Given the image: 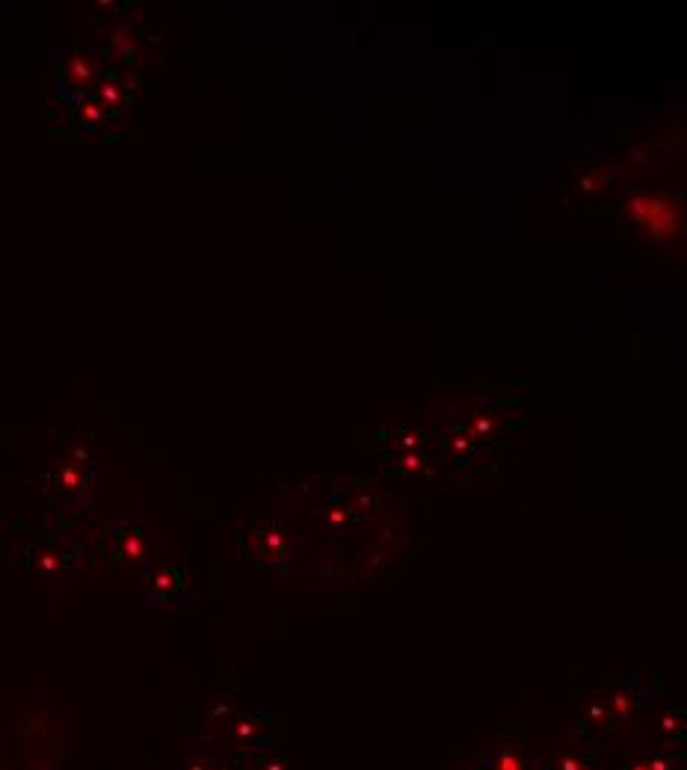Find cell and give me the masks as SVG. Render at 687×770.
Listing matches in <instances>:
<instances>
[{
	"label": "cell",
	"instance_id": "obj_1",
	"mask_svg": "<svg viewBox=\"0 0 687 770\" xmlns=\"http://www.w3.org/2000/svg\"><path fill=\"white\" fill-rule=\"evenodd\" d=\"M631 214L649 234L655 237H667V234H676L679 229V214L676 208L669 202L658 196H649V193H637L631 196Z\"/></svg>",
	"mask_w": 687,
	"mask_h": 770
},
{
	"label": "cell",
	"instance_id": "obj_2",
	"mask_svg": "<svg viewBox=\"0 0 687 770\" xmlns=\"http://www.w3.org/2000/svg\"><path fill=\"white\" fill-rule=\"evenodd\" d=\"M62 77H65V83H69V86H74V89H86V86L92 83V77H95V69H92V62H89L86 57L72 54L69 60H65V72H62Z\"/></svg>",
	"mask_w": 687,
	"mask_h": 770
}]
</instances>
